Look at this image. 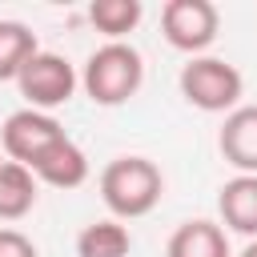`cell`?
<instances>
[{"instance_id":"cell-1","label":"cell","mask_w":257,"mask_h":257,"mask_svg":"<svg viewBox=\"0 0 257 257\" xmlns=\"http://www.w3.org/2000/svg\"><path fill=\"white\" fill-rule=\"evenodd\" d=\"M165 177L149 157H116L100 169V201L116 221H133L157 209Z\"/></svg>"},{"instance_id":"cell-2","label":"cell","mask_w":257,"mask_h":257,"mask_svg":"<svg viewBox=\"0 0 257 257\" xmlns=\"http://www.w3.org/2000/svg\"><path fill=\"white\" fill-rule=\"evenodd\" d=\"M80 84H84V92H88L92 104L116 108V104H124V100H133L141 92V84H145V60H141V52L133 44L108 40V44H100L88 56V64L80 72Z\"/></svg>"},{"instance_id":"cell-3","label":"cell","mask_w":257,"mask_h":257,"mask_svg":"<svg viewBox=\"0 0 257 257\" xmlns=\"http://www.w3.org/2000/svg\"><path fill=\"white\" fill-rule=\"evenodd\" d=\"M177 84H181V96L193 108L225 112V116L241 104V92H245V76L221 56H189V64L181 68Z\"/></svg>"},{"instance_id":"cell-4","label":"cell","mask_w":257,"mask_h":257,"mask_svg":"<svg viewBox=\"0 0 257 257\" xmlns=\"http://www.w3.org/2000/svg\"><path fill=\"white\" fill-rule=\"evenodd\" d=\"M16 84H20V96L28 100V108H36V112H52V108H60V104L72 100L80 76H76V68L68 64V56H60V52H44V48H40V52L20 68Z\"/></svg>"},{"instance_id":"cell-5","label":"cell","mask_w":257,"mask_h":257,"mask_svg":"<svg viewBox=\"0 0 257 257\" xmlns=\"http://www.w3.org/2000/svg\"><path fill=\"white\" fill-rule=\"evenodd\" d=\"M221 28V12L213 0H169L161 8V32L177 52L201 56Z\"/></svg>"},{"instance_id":"cell-6","label":"cell","mask_w":257,"mask_h":257,"mask_svg":"<svg viewBox=\"0 0 257 257\" xmlns=\"http://www.w3.org/2000/svg\"><path fill=\"white\" fill-rule=\"evenodd\" d=\"M64 137V124L52 116V112H36V108H20L4 120L0 128V153L16 165H32L48 145H56Z\"/></svg>"},{"instance_id":"cell-7","label":"cell","mask_w":257,"mask_h":257,"mask_svg":"<svg viewBox=\"0 0 257 257\" xmlns=\"http://www.w3.org/2000/svg\"><path fill=\"white\" fill-rule=\"evenodd\" d=\"M28 169H32V177L40 185H52V189H80L88 181V157L68 133L56 145H48Z\"/></svg>"},{"instance_id":"cell-8","label":"cell","mask_w":257,"mask_h":257,"mask_svg":"<svg viewBox=\"0 0 257 257\" xmlns=\"http://www.w3.org/2000/svg\"><path fill=\"white\" fill-rule=\"evenodd\" d=\"M217 149L237 173L257 177V104H237L225 116L217 133Z\"/></svg>"},{"instance_id":"cell-9","label":"cell","mask_w":257,"mask_h":257,"mask_svg":"<svg viewBox=\"0 0 257 257\" xmlns=\"http://www.w3.org/2000/svg\"><path fill=\"white\" fill-rule=\"evenodd\" d=\"M217 213L225 229L257 241V177L237 173L233 181H225L217 193Z\"/></svg>"},{"instance_id":"cell-10","label":"cell","mask_w":257,"mask_h":257,"mask_svg":"<svg viewBox=\"0 0 257 257\" xmlns=\"http://www.w3.org/2000/svg\"><path fill=\"white\" fill-rule=\"evenodd\" d=\"M165 257H233L229 253V237L217 221H185L173 229L169 245H165Z\"/></svg>"},{"instance_id":"cell-11","label":"cell","mask_w":257,"mask_h":257,"mask_svg":"<svg viewBox=\"0 0 257 257\" xmlns=\"http://www.w3.org/2000/svg\"><path fill=\"white\" fill-rule=\"evenodd\" d=\"M36 189H40V181L32 177V169L4 161V169H0V221L28 217L36 209Z\"/></svg>"},{"instance_id":"cell-12","label":"cell","mask_w":257,"mask_h":257,"mask_svg":"<svg viewBox=\"0 0 257 257\" xmlns=\"http://www.w3.org/2000/svg\"><path fill=\"white\" fill-rule=\"evenodd\" d=\"M128 249H133V233L116 217L92 221L76 233V257H128Z\"/></svg>"},{"instance_id":"cell-13","label":"cell","mask_w":257,"mask_h":257,"mask_svg":"<svg viewBox=\"0 0 257 257\" xmlns=\"http://www.w3.org/2000/svg\"><path fill=\"white\" fill-rule=\"evenodd\" d=\"M40 52L36 32L20 20H0V80H16L20 68Z\"/></svg>"},{"instance_id":"cell-14","label":"cell","mask_w":257,"mask_h":257,"mask_svg":"<svg viewBox=\"0 0 257 257\" xmlns=\"http://www.w3.org/2000/svg\"><path fill=\"white\" fill-rule=\"evenodd\" d=\"M141 16H145L141 0H92V4H88V24H92L96 32H104L108 40L128 36V32L141 24Z\"/></svg>"},{"instance_id":"cell-15","label":"cell","mask_w":257,"mask_h":257,"mask_svg":"<svg viewBox=\"0 0 257 257\" xmlns=\"http://www.w3.org/2000/svg\"><path fill=\"white\" fill-rule=\"evenodd\" d=\"M0 257H40V253H36L32 237H24L12 225H0Z\"/></svg>"},{"instance_id":"cell-16","label":"cell","mask_w":257,"mask_h":257,"mask_svg":"<svg viewBox=\"0 0 257 257\" xmlns=\"http://www.w3.org/2000/svg\"><path fill=\"white\" fill-rule=\"evenodd\" d=\"M241 257H257V241H249V245L241 249Z\"/></svg>"},{"instance_id":"cell-17","label":"cell","mask_w":257,"mask_h":257,"mask_svg":"<svg viewBox=\"0 0 257 257\" xmlns=\"http://www.w3.org/2000/svg\"><path fill=\"white\" fill-rule=\"evenodd\" d=\"M4 161H8V157H4V153H0V169H4Z\"/></svg>"}]
</instances>
